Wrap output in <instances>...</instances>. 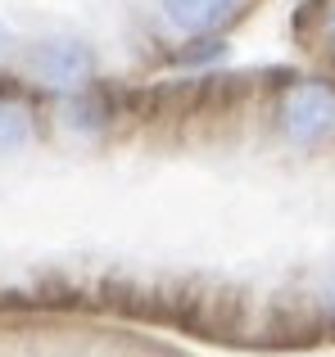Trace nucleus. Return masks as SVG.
I'll list each match as a JSON object with an SVG mask.
<instances>
[{
  "label": "nucleus",
  "instance_id": "obj_1",
  "mask_svg": "<svg viewBox=\"0 0 335 357\" xmlns=\"http://www.w3.org/2000/svg\"><path fill=\"white\" fill-rule=\"evenodd\" d=\"M281 127L295 140H322L335 136V86L327 82H304L281 100Z\"/></svg>",
  "mask_w": 335,
  "mask_h": 357
},
{
  "label": "nucleus",
  "instance_id": "obj_2",
  "mask_svg": "<svg viewBox=\"0 0 335 357\" xmlns=\"http://www.w3.org/2000/svg\"><path fill=\"white\" fill-rule=\"evenodd\" d=\"M32 73L50 86H77L91 73V50L77 41H45L32 50Z\"/></svg>",
  "mask_w": 335,
  "mask_h": 357
},
{
  "label": "nucleus",
  "instance_id": "obj_5",
  "mask_svg": "<svg viewBox=\"0 0 335 357\" xmlns=\"http://www.w3.org/2000/svg\"><path fill=\"white\" fill-rule=\"evenodd\" d=\"M327 32H331V41H335V0H331V18H327Z\"/></svg>",
  "mask_w": 335,
  "mask_h": 357
},
{
  "label": "nucleus",
  "instance_id": "obj_6",
  "mask_svg": "<svg viewBox=\"0 0 335 357\" xmlns=\"http://www.w3.org/2000/svg\"><path fill=\"white\" fill-rule=\"evenodd\" d=\"M0 41H5V32H0Z\"/></svg>",
  "mask_w": 335,
  "mask_h": 357
},
{
  "label": "nucleus",
  "instance_id": "obj_4",
  "mask_svg": "<svg viewBox=\"0 0 335 357\" xmlns=\"http://www.w3.org/2000/svg\"><path fill=\"white\" fill-rule=\"evenodd\" d=\"M27 136H32V118H27V109L14 105V100H0V154H5V149H18Z\"/></svg>",
  "mask_w": 335,
  "mask_h": 357
},
{
  "label": "nucleus",
  "instance_id": "obj_3",
  "mask_svg": "<svg viewBox=\"0 0 335 357\" xmlns=\"http://www.w3.org/2000/svg\"><path fill=\"white\" fill-rule=\"evenodd\" d=\"M236 9V0H163V14L181 32H209Z\"/></svg>",
  "mask_w": 335,
  "mask_h": 357
}]
</instances>
